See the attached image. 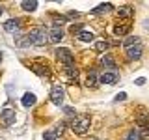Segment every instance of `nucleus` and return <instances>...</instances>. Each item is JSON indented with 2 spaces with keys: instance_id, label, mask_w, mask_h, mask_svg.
I'll return each instance as SVG.
<instances>
[{
  "instance_id": "nucleus-18",
  "label": "nucleus",
  "mask_w": 149,
  "mask_h": 140,
  "mask_svg": "<svg viewBox=\"0 0 149 140\" xmlns=\"http://www.w3.org/2000/svg\"><path fill=\"white\" fill-rule=\"evenodd\" d=\"M43 140H60V133L58 131H45Z\"/></svg>"
},
{
  "instance_id": "nucleus-27",
  "label": "nucleus",
  "mask_w": 149,
  "mask_h": 140,
  "mask_svg": "<svg viewBox=\"0 0 149 140\" xmlns=\"http://www.w3.org/2000/svg\"><path fill=\"white\" fill-rule=\"evenodd\" d=\"M125 99H127V93H125V92H121V93H118V95H116V103H119V101H125Z\"/></svg>"
},
{
  "instance_id": "nucleus-33",
  "label": "nucleus",
  "mask_w": 149,
  "mask_h": 140,
  "mask_svg": "<svg viewBox=\"0 0 149 140\" xmlns=\"http://www.w3.org/2000/svg\"><path fill=\"white\" fill-rule=\"evenodd\" d=\"M91 140H97V138H91Z\"/></svg>"
},
{
  "instance_id": "nucleus-20",
  "label": "nucleus",
  "mask_w": 149,
  "mask_h": 140,
  "mask_svg": "<svg viewBox=\"0 0 149 140\" xmlns=\"http://www.w3.org/2000/svg\"><path fill=\"white\" fill-rule=\"evenodd\" d=\"M136 121H138V125H142V127H149V114H140L136 118Z\"/></svg>"
},
{
  "instance_id": "nucleus-23",
  "label": "nucleus",
  "mask_w": 149,
  "mask_h": 140,
  "mask_svg": "<svg viewBox=\"0 0 149 140\" xmlns=\"http://www.w3.org/2000/svg\"><path fill=\"white\" fill-rule=\"evenodd\" d=\"M108 47H110V43H108V41H97V43H95V49L99 50V52H102V50H106Z\"/></svg>"
},
{
  "instance_id": "nucleus-19",
  "label": "nucleus",
  "mask_w": 149,
  "mask_h": 140,
  "mask_svg": "<svg viewBox=\"0 0 149 140\" xmlns=\"http://www.w3.org/2000/svg\"><path fill=\"white\" fill-rule=\"evenodd\" d=\"M129 30H130V26H129V24H118V26L114 28V32H116L118 36H125Z\"/></svg>"
},
{
  "instance_id": "nucleus-3",
  "label": "nucleus",
  "mask_w": 149,
  "mask_h": 140,
  "mask_svg": "<svg viewBox=\"0 0 149 140\" xmlns=\"http://www.w3.org/2000/svg\"><path fill=\"white\" fill-rule=\"evenodd\" d=\"M56 58H58L62 64H65V65H73V64H74L73 52H71L69 49H65V47H60V49L56 50Z\"/></svg>"
},
{
  "instance_id": "nucleus-26",
  "label": "nucleus",
  "mask_w": 149,
  "mask_h": 140,
  "mask_svg": "<svg viewBox=\"0 0 149 140\" xmlns=\"http://www.w3.org/2000/svg\"><path fill=\"white\" fill-rule=\"evenodd\" d=\"M82 26H84V24H73V26H71V32H73V34H77V36H78V34L82 32Z\"/></svg>"
},
{
  "instance_id": "nucleus-7",
  "label": "nucleus",
  "mask_w": 149,
  "mask_h": 140,
  "mask_svg": "<svg viewBox=\"0 0 149 140\" xmlns=\"http://www.w3.org/2000/svg\"><path fill=\"white\" fill-rule=\"evenodd\" d=\"M62 37H63V30L58 24H54L52 28H50V32H49V41L50 43H58Z\"/></svg>"
},
{
  "instance_id": "nucleus-10",
  "label": "nucleus",
  "mask_w": 149,
  "mask_h": 140,
  "mask_svg": "<svg viewBox=\"0 0 149 140\" xmlns=\"http://www.w3.org/2000/svg\"><path fill=\"white\" fill-rule=\"evenodd\" d=\"M36 101H37V97L34 95V93H30V92H26L24 95H22V105H24L26 108L34 106V105H36Z\"/></svg>"
},
{
  "instance_id": "nucleus-22",
  "label": "nucleus",
  "mask_w": 149,
  "mask_h": 140,
  "mask_svg": "<svg viewBox=\"0 0 149 140\" xmlns=\"http://www.w3.org/2000/svg\"><path fill=\"white\" fill-rule=\"evenodd\" d=\"M65 71H67V77H71V78L78 77V71H77V67H74V64L73 65H65Z\"/></svg>"
},
{
  "instance_id": "nucleus-5",
  "label": "nucleus",
  "mask_w": 149,
  "mask_h": 140,
  "mask_svg": "<svg viewBox=\"0 0 149 140\" xmlns=\"http://www.w3.org/2000/svg\"><path fill=\"white\" fill-rule=\"evenodd\" d=\"M50 101L54 105H62V101H63V88L62 86H54L50 90Z\"/></svg>"
},
{
  "instance_id": "nucleus-28",
  "label": "nucleus",
  "mask_w": 149,
  "mask_h": 140,
  "mask_svg": "<svg viewBox=\"0 0 149 140\" xmlns=\"http://www.w3.org/2000/svg\"><path fill=\"white\" fill-rule=\"evenodd\" d=\"M80 15V13L78 11H69V15H67V19H73V17H78Z\"/></svg>"
},
{
  "instance_id": "nucleus-13",
  "label": "nucleus",
  "mask_w": 149,
  "mask_h": 140,
  "mask_svg": "<svg viewBox=\"0 0 149 140\" xmlns=\"http://www.w3.org/2000/svg\"><path fill=\"white\" fill-rule=\"evenodd\" d=\"M32 69H34V73L39 75V77H47V75H49V67H47V65L34 64V65H32Z\"/></svg>"
},
{
  "instance_id": "nucleus-15",
  "label": "nucleus",
  "mask_w": 149,
  "mask_h": 140,
  "mask_svg": "<svg viewBox=\"0 0 149 140\" xmlns=\"http://www.w3.org/2000/svg\"><path fill=\"white\" fill-rule=\"evenodd\" d=\"M21 6L24 11H36L37 9V2L36 0H24V2H21Z\"/></svg>"
},
{
  "instance_id": "nucleus-8",
  "label": "nucleus",
  "mask_w": 149,
  "mask_h": 140,
  "mask_svg": "<svg viewBox=\"0 0 149 140\" xmlns=\"http://www.w3.org/2000/svg\"><path fill=\"white\" fill-rule=\"evenodd\" d=\"M19 24H21V21H19V19H9V21L4 22V30L9 32V34H13V32H17L19 28H21Z\"/></svg>"
},
{
  "instance_id": "nucleus-12",
  "label": "nucleus",
  "mask_w": 149,
  "mask_h": 140,
  "mask_svg": "<svg viewBox=\"0 0 149 140\" xmlns=\"http://www.w3.org/2000/svg\"><path fill=\"white\" fill-rule=\"evenodd\" d=\"M136 45H140V37L138 36H129L127 39L123 41V47H125V49H130V47H136Z\"/></svg>"
},
{
  "instance_id": "nucleus-31",
  "label": "nucleus",
  "mask_w": 149,
  "mask_h": 140,
  "mask_svg": "<svg viewBox=\"0 0 149 140\" xmlns=\"http://www.w3.org/2000/svg\"><path fill=\"white\" fill-rule=\"evenodd\" d=\"M2 13H4V8H2V6H0V15H2Z\"/></svg>"
},
{
  "instance_id": "nucleus-25",
  "label": "nucleus",
  "mask_w": 149,
  "mask_h": 140,
  "mask_svg": "<svg viewBox=\"0 0 149 140\" xmlns=\"http://www.w3.org/2000/svg\"><path fill=\"white\" fill-rule=\"evenodd\" d=\"M63 112L69 116V118H77V112H74L73 106H63Z\"/></svg>"
},
{
  "instance_id": "nucleus-4",
  "label": "nucleus",
  "mask_w": 149,
  "mask_h": 140,
  "mask_svg": "<svg viewBox=\"0 0 149 140\" xmlns=\"http://www.w3.org/2000/svg\"><path fill=\"white\" fill-rule=\"evenodd\" d=\"M15 108H11V106H6L2 112H0V118H2V121L6 125H13L15 123Z\"/></svg>"
},
{
  "instance_id": "nucleus-9",
  "label": "nucleus",
  "mask_w": 149,
  "mask_h": 140,
  "mask_svg": "<svg viewBox=\"0 0 149 140\" xmlns=\"http://www.w3.org/2000/svg\"><path fill=\"white\" fill-rule=\"evenodd\" d=\"M127 58L129 60H140L142 58V45H136V47L127 49Z\"/></svg>"
},
{
  "instance_id": "nucleus-30",
  "label": "nucleus",
  "mask_w": 149,
  "mask_h": 140,
  "mask_svg": "<svg viewBox=\"0 0 149 140\" xmlns=\"http://www.w3.org/2000/svg\"><path fill=\"white\" fill-rule=\"evenodd\" d=\"M142 134H146V136H149V127H143V131H142Z\"/></svg>"
},
{
  "instance_id": "nucleus-14",
  "label": "nucleus",
  "mask_w": 149,
  "mask_h": 140,
  "mask_svg": "<svg viewBox=\"0 0 149 140\" xmlns=\"http://www.w3.org/2000/svg\"><path fill=\"white\" fill-rule=\"evenodd\" d=\"M114 8L110 2H106V4H101L99 8H95V9H91V13L93 15H99V13H106V11H110V9Z\"/></svg>"
},
{
  "instance_id": "nucleus-16",
  "label": "nucleus",
  "mask_w": 149,
  "mask_h": 140,
  "mask_svg": "<svg viewBox=\"0 0 149 140\" xmlns=\"http://www.w3.org/2000/svg\"><path fill=\"white\" fill-rule=\"evenodd\" d=\"M86 84H88V86H95V84H97V71H95V69H90V71H88Z\"/></svg>"
},
{
  "instance_id": "nucleus-2",
  "label": "nucleus",
  "mask_w": 149,
  "mask_h": 140,
  "mask_svg": "<svg viewBox=\"0 0 149 140\" xmlns=\"http://www.w3.org/2000/svg\"><path fill=\"white\" fill-rule=\"evenodd\" d=\"M71 129L77 134H86L88 129H90V118H88V116H77V118H73Z\"/></svg>"
},
{
  "instance_id": "nucleus-32",
  "label": "nucleus",
  "mask_w": 149,
  "mask_h": 140,
  "mask_svg": "<svg viewBox=\"0 0 149 140\" xmlns=\"http://www.w3.org/2000/svg\"><path fill=\"white\" fill-rule=\"evenodd\" d=\"M0 62H2V50H0Z\"/></svg>"
},
{
  "instance_id": "nucleus-21",
  "label": "nucleus",
  "mask_w": 149,
  "mask_h": 140,
  "mask_svg": "<svg viewBox=\"0 0 149 140\" xmlns=\"http://www.w3.org/2000/svg\"><path fill=\"white\" fill-rule=\"evenodd\" d=\"M77 37H78L80 41H93V34H91V32H88V30H82Z\"/></svg>"
},
{
  "instance_id": "nucleus-17",
  "label": "nucleus",
  "mask_w": 149,
  "mask_h": 140,
  "mask_svg": "<svg viewBox=\"0 0 149 140\" xmlns=\"http://www.w3.org/2000/svg\"><path fill=\"white\" fill-rule=\"evenodd\" d=\"M118 15L119 17H125V19H130V17H132V9H130L129 6H123V8H119Z\"/></svg>"
},
{
  "instance_id": "nucleus-29",
  "label": "nucleus",
  "mask_w": 149,
  "mask_h": 140,
  "mask_svg": "<svg viewBox=\"0 0 149 140\" xmlns=\"http://www.w3.org/2000/svg\"><path fill=\"white\" fill-rule=\"evenodd\" d=\"M136 84H138V86H142V84H146V78H143V77L136 78Z\"/></svg>"
},
{
  "instance_id": "nucleus-24",
  "label": "nucleus",
  "mask_w": 149,
  "mask_h": 140,
  "mask_svg": "<svg viewBox=\"0 0 149 140\" xmlns=\"http://www.w3.org/2000/svg\"><path fill=\"white\" fill-rule=\"evenodd\" d=\"M140 134H142V133H140V131H136V129H132V131H130V133H129V136H127V140H140Z\"/></svg>"
},
{
  "instance_id": "nucleus-6",
  "label": "nucleus",
  "mask_w": 149,
  "mask_h": 140,
  "mask_svg": "<svg viewBox=\"0 0 149 140\" xmlns=\"http://www.w3.org/2000/svg\"><path fill=\"white\" fill-rule=\"evenodd\" d=\"M99 80H101L102 84H116V82L119 80V75L116 73V71H104V73L101 75Z\"/></svg>"
},
{
  "instance_id": "nucleus-1",
  "label": "nucleus",
  "mask_w": 149,
  "mask_h": 140,
  "mask_svg": "<svg viewBox=\"0 0 149 140\" xmlns=\"http://www.w3.org/2000/svg\"><path fill=\"white\" fill-rule=\"evenodd\" d=\"M28 39H30V43H34V45H45L47 41H49V34H47V30L43 26H37L28 34Z\"/></svg>"
},
{
  "instance_id": "nucleus-11",
  "label": "nucleus",
  "mask_w": 149,
  "mask_h": 140,
  "mask_svg": "<svg viewBox=\"0 0 149 140\" xmlns=\"http://www.w3.org/2000/svg\"><path fill=\"white\" fill-rule=\"evenodd\" d=\"M101 64L104 65L106 69H110V71H116V62H114V58H112V56H102V58H101Z\"/></svg>"
}]
</instances>
